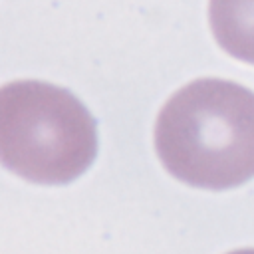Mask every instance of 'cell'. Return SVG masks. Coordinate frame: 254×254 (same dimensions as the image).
I'll list each match as a JSON object with an SVG mask.
<instances>
[{"label":"cell","mask_w":254,"mask_h":254,"mask_svg":"<svg viewBox=\"0 0 254 254\" xmlns=\"http://www.w3.org/2000/svg\"><path fill=\"white\" fill-rule=\"evenodd\" d=\"M155 149L181 183L222 190L254 177V91L202 77L183 85L161 107Z\"/></svg>","instance_id":"1"},{"label":"cell","mask_w":254,"mask_h":254,"mask_svg":"<svg viewBox=\"0 0 254 254\" xmlns=\"http://www.w3.org/2000/svg\"><path fill=\"white\" fill-rule=\"evenodd\" d=\"M97 153L95 121L67 89L16 79L0 89V159L38 185H65L83 175Z\"/></svg>","instance_id":"2"},{"label":"cell","mask_w":254,"mask_h":254,"mask_svg":"<svg viewBox=\"0 0 254 254\" xmlns=\"http://www.w3.org/2000/svg\"><path fill=\"white\" fill-rule=\"evenodd\" d=\"M208 24L226 54L254 65V0H208Z\"/></svg>","instance_id":"3"},{"label":"cell","mask_w":254,"mask_h":254,"mask_svg":"<svg viewBox=\"0 0 254 254\" xmlns=\"http://www.w3.org/2000/svg\"><path fill=\"white\" fill-rule=\"evenodd\" d=\"M228 254H254V248H240V250H232Z\"/></svg>","instance_id":"4"}]
</instances>
